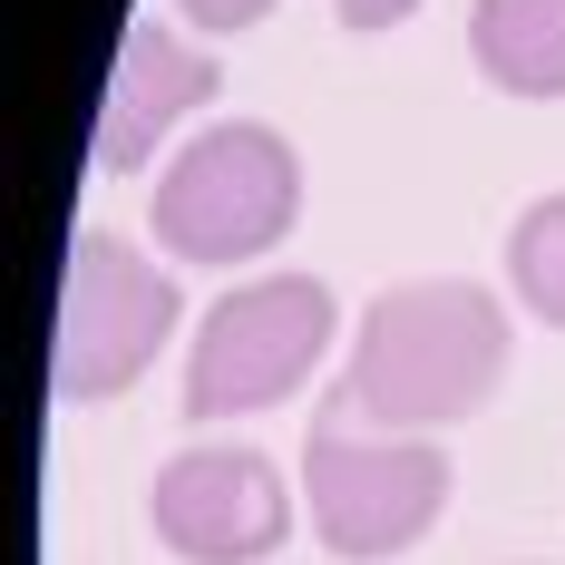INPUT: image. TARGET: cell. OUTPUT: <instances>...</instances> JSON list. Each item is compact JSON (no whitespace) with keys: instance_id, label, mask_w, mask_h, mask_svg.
Wrapping results in <instances>:
<instances>
[{"instance_id":"9","label":"cell","mask_w":565,"mask_h":565,"mask_svg":"<svg viewBox=\"0 0 565 565\" xmlns=\"http://www.w3.org/2000/svg\"><path fill=\"white\" fill-rule=\"evenodd\" d=\"M508 282H516V302H526L546 332H565V185L536 195L508 225Z\"/></svg>"},{"instance_id":"5","label":"cell","mask_w":565,"mask_h":565,"mask_svg":"<svg viewBox=\"0 0 565 565\" xmlns=\"http://www.w3.org/2000/svg\"><path fill=\"white\" fill-rule=\"evenodd\" d=\"M175 332V282L117 244V234H78L68 274H58V399H117L127 381H147V361Z\"/></svg>"},{"instance_id":"7","label":"cell","mask_w":565,"mask_h":565,"mask_svg":"<svg viewBox=\"0 0 565 565\" xmlns=\"http://www.w3.org/2000/svg\"><path fill=\"white\" fill-rule=\"evenodd\" d=\"M205 98H215V58L195 50L175 20H137V30L117 40V78H108V98H98V147H88V157L108 175L147 167Z\"/></svg>"},{"instance_id":"8","label":"cell","mask_w":565,"mask_h":565,"mask_svg":"<svg viewBox=\"0 0 565 565\" xmlns=\"http://www.w3.org/2000/svg\"><path fill=\"white\" fill-rule=\"evenodd\" d=\"M468 50L508 98H565V0H468Z\"/></svg>"},{"instance_id":"11","label":"cell","mask_w":565,"mask_h":565,"mask_svg":"<svg viewBox=\"0 0 565 565\" xmlns=\"http://www.w3.org/2000/svg\"><path fill=\"white\" fill-rule=\"evenodd\" d=\"M332 10H341V30H399L419 0H332Z\"/></svg>"},{"instance_id":"3","label":"cell","mask_w":565,"mask_h":565,"mask_svg":"<svg viewBox=\"0 0 565 565\" xmlns=\"http://www.w3.org/2000/svg\"><path fill=\"white\" fill-rule=\"evenodd\" d=\"M302 498H312V526H322L332 556L381 565V556H409L439 526L449 458H439V439H391L351 399H332L302 439Z\"/></svg>"},{"instance_id":"1","label":"cell","mask_w":565,"mask_h":565,"mask_svg":"<svg viewBox=\"0 0 565 565\" xmlns=\"http://www.w3.org/2000/svg\"><path fill=\"white\" fill-rule=\"evenodd\" d=\"M498 381H508L498 292H478V282H399V292H381L361 312L341 399L391 439H439L468 409H488Z\"/></svg>"},{"instance_id":"6","label":"cell","mask_w":565,"mask_h":565,"mask_svg":"<svg viewBox=\"0 0 565 565\" xmlns=\"http://www.w3.org/2000/svg\"><path fill=\"white\" fill-rule=\"evenodd\" d=\"M147 516L185 565H264L292 536V488L264 449H175L147 488Z\"/></svg>"},{"instance_id":"4","label":"cell","mask_w":565,"mask_h":565,"mask_svg":"<svg viewBox=\"0 0 565 565\" xmlns=\"http://www.w3.org/2000/svg\"><path fill=\"white\" fill-rule=\"evenodd\" d=\"M322 351H332V282L322 274L234 282L185 341V419L215 429V419H244V409H274L312 381Z\"/></svg>"},{"instance_id":"2","label":"cell","mask_w":565,"mask_h":565,"mask_svg":"<svg viewBox=\"0 0 565 565\" xmlns=\"http://www.w3.org/2000/svg\"><path fill=\"white\" fill-rule=\"evenodd\" d=\"M302 215V157L264 117H225L157 175V244L175 264H254Z\"/></svg>"},{"instance_id":"10","label":"cell","mask_w":565,"mask_h":565,"mask_svg":"<svg viewBox=\"0 0 565 565\" xmlns=\"http://www.w3.org/2000/svg\"><path fill=\"white\" fill-rule=\"evenodd\" d=\"M175 10H185L195 30H215V40H234V30H254V20H264L274 0H175Z\"/></svg>"}]
</instances>
